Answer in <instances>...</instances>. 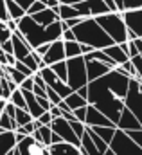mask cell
Instances as JSON below:
<instances>
[{
    "label": "cell",
    "mask_w": 142,
    "mask_h": 155,
    "mask_svg": "<svg viewBox=\"0 0 142 155\" xmlns=\"http://www.w3.org/2000/svg\"><path fill=\"white\" fill-rule=\"evenodd\" d=\"M31 56L34 58V61H36V65H38V71L41 69V67H45V63H43V58L36 52V51H31Z\"/></svg>",
    "instance_id": "cell-46"
},
{
    "label": "cell",
    "mask_w": 142,
    "mask_h": 155,
    "mask_svg": "<svg viewBox=\"0 0 142 155\" xmlns=\"http://www.w3.org/2000/svg\"><path fill=\"white\" fill-rule=\"evenodd\" d=\"M85 124H86V126H113V128H117V126H115L105 114H101L94 105H86Z\"/></svg>",
    "instance_id": "cell-15"
},
{
    "label": "cell",
    "mask_w": 142,
    "mask_h": 155,
    "mask_svg": "<svg viewBox=\"0 0 142 155\" xmlns=\"http://www.w3.org/2000/svg\"><path fill=\"white\" fill-rule=\"evenodd\" d=\"M65 47V58H74V56H83L81 49H79V41H63Z\"/></svg>",
    "instance_id": "cell-29"
},
{
    "label": "cell",
    "mask_w": 142,
    "mask_h": 155,
    "mask_svg": "<svg viewBox=\"0 0 142 155\" xmlns=\"http://www.w3.org/2000/svg\"><path fill=\"white\" fill-rule=\"evenodd\" d=\"M49 67H50V71L60 78V79H63V81L67 83V61H65V60L56 61V63H52V65H49Z\"/></svg>",
    "instance_id": "cell-30"
},
{
    "label": "cell",
    "mask_w": 142,
    "mask_h": 155,
    "mask_svg": "<svg viewBox=\"0 0 142 155\" xmlns=\"http://www.w3.org/2000/svg\"><path fill=\"white\" fill-rule=\"evenodd\" d=\"M140 56H142V52H140Z\"/></svg>",
    "instance_id": "cell-62"
},
{
    "label": "cell",
    "mask_w": 142,
    "mask_h": 155,
    "mask_svg": "<svg viewBox=\"0 0 142 155\" xmlns=\"http://www.w3.org/2000/svg\"><path fill=\"white\" fill-rule=\"evenodd\" d=\"M108 148L115 155H142V148L137 143H133L128 137V134L121 128H115L113 137L108 143Z\"/></svg>",
    "instance_id": "cell-8"
},
{
    "label": "cell",
    "mask_w": 142,
    "mask_h": 155,
    "mask_svg": "<svg viewBox=\"0 0 142 155\" xmlns=\"http://www.w3.org/2000/svg\"><path fill=\"white\" fill-rule=\"evenodd\" d=\"M47 49H49V43H43V45H38L36 49H33V51H36L40 56H43L45 52H47Z\"/></svg>",
    "instance_id": "cell-50"
},
{
    "label": "cell",
    "mask_w": 142,
    "mask_h": 155,
    "mask_svg": "<svg viewBox=\"0 0 142 155\" xmlns=\"http://www.w3.org/2000/svg\"><path fill=\"white\" fill-rule=\"evenodd\" d=\"M36 121H38V124H45V126H49V124H50V121H52V116H50V114H49V110H47V112H43L41 116L38 117Z\"/></svg>",
    "instance_id": "cell-42"
},
{
    "label": "cell",
    "mask_w": 142,
    "mask_h": 155,
    "mask_svg": "<svg viewBox=\"0 0 142 155\" xmlns=\"http://www.w3.org/2000/svg\"><path fill=\"white\" fill-rule=\"evenodd\" d=\"M72 114H74V117H76L77 121L85 123V114H86V107H79V108H76V110H72Z\"/></svg>",
    "instance_id": "cell-41"
},
{
    "label": "cell",
    "mask_w": 142,
    "mask_h": 155,
    "mask_svg": "<svg viewBox=\"0 0 142 155\" xmlns=\"http://www.w3.org/2000/svg\"><path fill=\"white\" fill-rule=\"evenodd\" d=\"M49 148V153L50 155H81L79 153V148L74 146L70 143H65V141H60V143H52Z\"/></svg>",
    "instance_id": "cell-19"
},
{
    "label": "cell",
    "mask_w": 142,
    "mask_h": 155,
    "mask_svg": "<svg viewBox=\"0 0 142 155\" xmlns=\"http://www.w3.org/2000/svg\"><path fill=\"white\" fill-rule=\"evenodd\" d=\"M5 11H7V16H9L11 20H15V22H18V20L25 15V11H24L16 2H13V0H5Z\"/></svg>",
    "instance_id": "cell-24"
},
{
    "label": "cell",
    "mask_w": 142,
    "mask_h": 155,
    "mask_svg": "<svg viewBox=\"0 0 142 155\" xmlns=\"http://www.w3.org/2000/svg\"><path fill=\"white\" fill-rule=\"evenodd\" d=\"M49 114L52 116V119H56V117H61V108L58 107V105H50V108H49Z\"/></svg>",
    "instance_id": "cell-44"
},
{
    "label": "cell",
    "mask_w": 142,
    "mask_h": 155,
    "mask_svg": "<svg viewBox=\"0 0 142 155\" xmlns=\"http://www.w3.org/2000/svg\"><path fill=\"white\" fill-rule=\"evenodd\" d=\"M128 79H130L128 76L111 69L105 76L88 81V85H86V88H88L86 103L94 105L113 124H117L119 116L124 108L122 99H124L126 90H128Z\"/></svg>",
    "instance_id": "cell-1"
},
{
    "label": "cell",
    "mask_w": 142,
    "mask_h": 155,
    "mask_svg": "<svg viewBox=\"0 0 142 155\" xmlns=\"http://www.w3.org/2000/svg\"><path fill=\"white\" fill-rule=\"evenodd\" d=\"M61 40H63V41H74L76 36H74L72 29H63V33H61Z\"/></svg>",
    "instance_id": "cell-43"
},
{
    "label": "cell",
    "mask_w": 142,
    "mask_h": 155,
    "mask_svg": "<svg viewBox=\"0 0 142 155\" xmlns=\"http://www.w3.org/2000/svg\"><path fill=\"white\" fill-rule=\"evenodd\" d=\"M20 61H22V63H24V65H25V67H29V69H31V71H33V72H38V65H36L34 58H33V56H31V52H29V54H27V56H25V58H24V60H20Z\"/></svg>",
    "instance_id": "cell-38"
},
{
    "label": "cell",
    "mask_w": 142,
    "mask_h": 155,
    "mask_svg": "<svg viewBox=\"0 0 142 155\" xmlns=\"http://www.w3.org/2000/svg\"><path fill=\"white\" fill-rule=\"evenodd\" d=\"M76 11L79 13L81 18H95L99 15L108 13V7L105 5L103 0H81L77 4H72Z\"/></svg>",
    "instance_id": "cell-11"
},
{
    "label": "cell",
    "mask_w": 142,
    "mask_h": 155,
    "mask_svg": "<svg viewBox=\"0 0 142 155\" xmlns=\"http://www.w3.org/2000/svg\"><path fill=\"white\" fill-rule=\"evenodd\" d=\"M95 22L103 27V31L111 38L113 43L128 41V29H126V24L122 20V15L119 11L117 13L108 11L105 15H99V16H95Z\"/></svg>",
    "instance_id": "cell-4"
},
{
    "label": "cell",
    "mask_w": 142,
    "mask_h": 155,
    "mask_svg": "<svg viewBox=\"0 0 142 155\" xmlns=\"http://www.w3.org/2000/svg\"><path fill=\"white\" fill-rule=\"evenodd\" d=\"M5 103H7V99H4V97L0 96V114H2V110H4V107H5Z\"/></svg>",
    "instance_id": "cell-57"
},
{
    "label": "cell",
    "mask_w": 142,
    "mask_h": 155,
    "mask_svg": "<svg viewBox=\"0 0 142 155\" xmlns=\"http://www.w3.org/2000/svg\"><path fill=\"white\" fill-rule=\"evenodd\" d=\"M72 33L76 36V41L86 43L92 49H105L113 43L111 38L103 31V27L95 22V18H83L77 25L72 27Z\"/></svg>",
    "instance_id": "cell-3"
},
{
    "label": "cell",
    "mask_w": 142,
    "mask_h": 155,
    "mask_svg": "<svg viewBox=\"0 0 142 155\" xmlns=\"http://www.w3.org/2000/svg\"><path fill=\"white\" fill-rule=\"evenodd\" d=\"M33 85H34L33 76H27L22 83H20V87H18V88H22V90H33Z\"/></svg>",
    "instance_id": "cell-40"
},
{
    "label": "cell",
    "mask_w": 142,
    "mask_h": 155,
    "mask_svg": "<svg viewBox=\"0 0 142 155\" xmlns=\"http://www.w3.org/2000/svg\"><path fill=\"white\" fill-rule=\"evenodd\" d=\"M33 121V117L31 114L27 112V110H24V108H15V123H16V126H22V124H25V123H31Z\"/></svg>",
    "instance_id": "cell-31"
},
{
    "label": "cell",
    "mask_w": 142,
    "mask_h": 155,
    "mask_svg": "<svg viewBox=\"0 0 142 155\" xmlns=\"http://www.w3.org/2000/svg\"><path fill=\"white\" fill-rule=\"evenodd\" d=\"M45 94H47V99H49V103H50V105H58V103L61 101V97H60L52 88H49V87L45 88Z\"/></svg>",
    "instance_id": "cell-37"
},
{
    "label": "cell",
    "mask_w": 142,
    "mask_h": 155,
    "mask_svg": "<svg viewBox=\"0 0 142 155\" xmlns=\"http://www.w3.org/2000/svg\"><path fill=\"white\" fill-rule=\"evenodd\" d=\"M11 31L7 29V25H5V22H0V45L4 43V41H7V40L11 38Z\"/></svg>",
    "instance_id": "cell-36"
},
{
    "label": "cell",
    "mask_w": 142,
    "mask_h": 155,
    "mask_svg": "<svg viewBox=\"0 0 142 155\" xmlns=\"http://www.w3.org/2000/svg\"><path fill=\"white\" fill-rule=\"evenodd\" d=\"M15 146H16V137H15V132H13V130L0 132V155L9 153Z\"/></svg>",
    "instance_id": "cell-22"
},
{
    "label": "cell",
    "mask_w": 142,
    "mask_h": 155,
    "mask_svg": "<svg viewBox=\"0 0 142 155\" xmlns=\"http://www.w3.org/2000/svg\"><path fill=\"white\" fill-rule=\"evenodd\" d=\"M121 15L126 24V29L133 33L135 38H142V7L131 9V11H122Z\"/></svg>",
    "instance_id": "cell-13"
},
{
    "label": "cell",
    "mask_w": 142,
    "mask_h": 155,
    "mask_svg": "<svg viewBox=\"0 0 142 155\" xmlns=\"http://www.w3.org/2000/svg\"><path fill=\"white\" fill-rule=\"evenodd\" d=\"M79 49H81V54H88L90 51H94L90 45H86V43H79Z\"/></svg>",
    "instance_id": "cell-53"
},
{
    "label": "cell",
    "mask_w": 142,
    "mask_h": 155,
    "mask_svg": "<svg viewBox=\"0 0 142 155\" xmlns=\"http://www.w3.org/2000/svg\"><path fill=\"white\" fill-rule=\"evenodd\" d=\"M40 2H41V4H43L45 7H56V5L60 4L58 0H40Z\"/></svg>",
    "instance_id": "cell-51"
},
{
    "label": "cell",
    "mask_w": 142,
    "mask_h": 155,
    "mask_svg": "<svg viewBox=\"0 0 142 155\" xmlns=\"http://www.w3.org/2000/svg\"><path fill=\"white\" fill-rule=\"evenodd\" d=\"M13 2H16V4H18L24 11H27V9H29V5H31L34 0H13Z\"/></svg>",
    "instance_id": "cell-48"
},
{
    "label": "cell",
    "mask_w": 142,
    "mask_h": 155,
    "mask_svg": "<svg viewBox=\"0 0 142 155\" xmlns=\"http://www.w3.org/2000/svg\"><path fill=\"white\" fill-rule=\"evenodd\" d=\"M0 76H4V65H0Z\"/></svg>",
    "instance_id": "cell-59"
},
{
    "label": "cell",
    "mask_w": 142,
    "mask_h": 155,
    "mask_svg": "<svg viewBox=\"0 0 142 155\" xmlns=\"http://www.w3.org/2000/svg\"><path fill=\"white\" fill-rule=\"evenodd\" d=\"M0 47H2V51H4V52H7V54H13V43H11V38L7 40V41H4Z\"/></svg>",
    "instance_id": "cell-47"
},
{
    "label": "cell",
    "mask_w": 142,
    "mask_h": 155,
    "mask_svg": "<svg viewBox=\"0 0 142 155\" xmlns=\"http://www.w3.org/2000/svg\"><path fill=\"white\" fill-rule=\"evenodd\" d=\"M2 78L4 76H0V96H2Z\"/></svg>",
    "instance_id": "cell-60"
},
{
    "label": "cell",
    "mask_w": 142,
    "mask_h": 155,
    "mask_svg": "<svg viewBox=\"0 0 142 155\" xmlns=\"http://www.w3.org/2000/svg\"><path fill=\"white\" fill-rule=\"evenodd\" d=\"M13 67H16V69H18V71H20V72H22L24 76H33V74H34V72H33V71H31L29 67H25V65H24L22 61H18V60H16V63H15Z\"/></svg>",
    "instance_id": "cell-39"
},
{
    "label": "cell",
    "mask_w": 142,
    "mask_h": 155,
    "mask_svg": "<svg viewBox=\"0 0 142 155\" xmlns=\"http://www.w3.org/2000/svg\"><path fill=\"white\" fill-rule=\"evenodd\" d=\"M126 134H128V137H130L133 143H137L142 148V128H139V130H126Z\"/></svg>",
    "instance_id": "cell-35"
},
{
    "label": "cell",
    "mask_w": 142,
    "mask_h": 155,
    "mask_svg": "<svg viewBox=\"0 0 142 155\" xmlns=\"http://www.w3.org/2000/svg\"><path fill=\"white\" fill-rule=\"evenodd\" d=\"M72 126V130H74V134L81 139V135L85 134V128H86V124L85 123H81V121H77V119H72V121H69Z\"/></svg>",
    "instance_id": "cell-33"
},
{
    "label": "cell",
    "mask_w": 142,
    "mask_h": 155,
    "mask_svg": "<svg viewBox=\"0 0 142 155\" xmlns=\"http://www.w3.org/2000/svg\"><path fill=\"white\" fill-rule=\"evenodd\" d=\"M15 128H16V123L2 110V114H0V132H5V130H13L15 132Z\"/></svg>",
    "instance_id": "cell-32"
},
{
    "label": "cell",
    "mask_w": 142,
    "mask_h": 155,
    "mask_svg": "<svg viewBox=\"0 0 142 155\" xmlns=\"http://www.w3.org/2000/svg\"><path fill=\"white\" fill-rule=\"evenodd\" d=\"M124 108H128L142 126V81L137 78L128 79V90L124 96Z\"/></svg>",
    "instance_id": "cell-6"
},
{
    "label": "cell",
    "mask_w": 142,
    "mask_h": 155,
    "mask_svg": "<svg viewBox=\"0 0 142 155\" xmlns=\"http://www.w3.org/2000/svg\"><path fill=\"white\" fill-rule=\"evenodd\" d=\"M79 153L81 155H103V152L97 148V144L92 141V137L88 135L86 128H85V134L81 135V144H79Z\"/></svg>",
    "instance_id": "cell-20"
},
{
    "label": "cell",
    "mask_w": 142,
    "mask_h": 155,
    "mask_svg": "<svg viewBox=\"0 0 142 155\" xmlns=\"http://www.w3.org/2000/svg\"><path fill=\"white\" fill-rule=\"evenodd\" d=\"M5 25H7V29H9L11 33H13V31H16V22H15V20H11V18H9V20H5Z\"/></svg>",
    "instance_id": "cell-52"
},
{
    "label": "cell",
    "mask_w": 142,
    "mask_h": 155,
    "mask_svg": "<svg viewBox=\"0 0 142 155\" xmlns=\"http://www.w3.org/2000/svg\"><path fill=\"white\" fill-rule=\"evenodd\" d=\"M7 101L13 103L16 108H24V110H25V97H24V94H22L20 88H15V90L9 94V99H7Z\"/></svg>",
    "instance_id": "cell-28"
},
{
    "label": "cell",
    "mask_w": 142,
    "mask_h": 155,
    "mask_svg": "<svg viewBox=\"0 0 142 155\" xmlns=\"http://www.w3.org/2000/svg\"><path fill=\"white\" fill-rule=\"evenodd\" d=\"M103 155H115V153H113V152H111V150L108 148V150H106V152H105V153H103Z\"/></svg>",
    "instance_id": "cell-58"
},
{
    "label": "cell",
    "mask_w": 142,
    "mask_h": 155,
    "mask_svg": "<svg viewBox=\"0 0 142 155\" xmlns=\"http://www.w3.org/2000/svg\"><path fill=\"white\" fill-rule=\"evenodd\" d=\"M5 20H9L5 11V0H0V22H5Z\"/></svg>",
    "instance_id": "cell-45"
},
{
    "label": "cell",
    "mask_w": 142,
    "mask_h": 155,
    "mask_svg": "<svg viewBox=\"0 0 142 155\" xmlns=\"http://www.w3.org/2000/svg\"><path fill=\"white\" fill-rule=\"evenodd\" d=\"M16 29L24 36V40L29 43L31 49H36L38 45H43V43H50L54 40H60L61 33H63L61 20L52 22L50 25H40L29 15H24L16 22Z\"/></svg>",
    "instance_id": "cell-2"
},
{
    "label": "cell",
    "mask_w": 142,
    "mask_h": 155,
    "mask_svg": "<svg viewBox=\"0 0 142 155\" xmlns=\"http://www.w3.org/2000/svg\"><path fill=\"white\" fill-rule=\"evenodd\" d=\"M117 128H121V130H139L142 128L140 123L137 121V117L133 116L128 108H122V112H121V116H119V121H117V124H115Z\"/></svg>",
    "instance_id": "cell-17"
},
{
    "label": "cell",
    "mask_w": 142,
    "mask_h": 155,
    "mask_svg": "<svg viewBox=\"0 0 142 155\" xmlns=\"http://www.w3.org/2000/svg\"><path fill=\"white\" fill-rule=\"evenodd\" d=\"M92 128V132L94 134H97L105 143H110L111 141V137H113V132H115V128L113 126H90Z\"/></svg>",
    "instance_id": "cell-26"
},
{
    "label": "cell",
    "mask_w": 142,
    "mask_h": 155,
    "mask_svg": "<svg viewBox=\"0 0 142 155\" xmlns=\"http://www.w3.org/2000/svg\"><path fill=\"white\" fill-rule=\"evenodd\" d=\"M74 92H77L83 99H86V94H88V88H86V85L85 87H81V88H77V90H74Z\"/></svg>",
    "instance_id": "cell-54"
},
{
    "label": "cell",
    "mask_w": 142,
    "mask_h": 155,
    "mask_svg": "<svg viewBox=\"0 0 142 155\" xmlns=\"http://www.w3.org/2000/svg\"><path fill=\"white\" fill-rule=\"evenodd\" d=\"M115 5H117V11H119V13H122V11H131V9L142 7V0H115Z\"/></svg>",
    "instance_id": "cell-27"
},
{
    "label": "cell",
    "mask_w": 142,
    "mask_h": 155,
    "mask_svg": "<svg viewBox=\"0 0 142 155\" xmlns=\"http://www.w3.org/2000/svg\"><path fill=\"white\" fill-rule=\"evenodd\" d=\"M65 61H67V85L72 90H77V88L88 85V76H86L83 56L67 58Z\"/></svg>",
    "instance_id": "cell-7"
},
{
    "label": "cell",
    "mask_w": 142,
    "mask_h": 155,
    "mask_svg": "<svg viewBox=\"0 0 142 155\" xmlns=\"http://www.w3.org/2000/svg\"><path fill=\"white\" fill-rule=\"evenodd\" d=\"M43 58V63L49 67V65H52V63H56V61H61V60H67L65 58V47H63V40H54V41H50L49 43V49H47V52L41 56Z\"/></svg>",
    "instance_id": "cell-14"
},
{
    "label": "cell",
    "mask_w": 142,
    "mask_h": 155,
    "mask_svg": "<svg viewBox=\"0 0 142 155\" xmlns=\"http://www.w3.org/2000/svg\"><path fill=\"white\" fill-rule=\"evenodd\" d=\"M83 60H85V69H86L88 81L105 76V74H108L111 69L117 67V65L110 60V56H106L105 51H101V49H94V51H90L88 54H83Z\"/></svg>",
    "instance_id": "cell-5"
},
{
    "label": "cell",
    "mask_w": 142,
    "mask_h": 155,
    "mask_svg": "<svg viewBox=\"0 0 142 155\" xmlns=\"http://www.w3.org/2000/svg\"><path fill=\"white\" fill-rule=\"evenodd\" d=\"M31 135L34 137L38 143H41V144H45V146H50V137H52V130H50V126L40 124V126H36V130L31 134Z\"/></svg>",
    "instance_id": "cell-23"
},
{
    "label": "cell",
    "mask_w": 142,
    "mask_h": 155,
    "mask_svg": "<svg viewBox=\"0 0 142 155\" xmlns=\"http://www.w3.org/2000/svg\"><path fill=\"white\" fill-rule=\"evenodd\" d=\"M29 16L34 20L36 24H40V25H50L52 22H58V20H60L58 13H56L52 7H45V9L38 11L34 15H29Z\"/></svg>",
    "instance_id": "cell-18"
},
{
    "label": "cell",
    "mask_w": 142,
    "mask_h": 155,
    "mask_svg": "<svg viewBox=\"0 0 142 155\" xmlns=\"http://www.w3.org/2000/svg\"><path fill=\"white\" fill-rule=\"evenodd\" d=\"M101 51H105V54L110 56V60H111L115 65H122L126 60H130V58L126 56V52L121 49L119 43H111L110 47H105V49H101Z\"/></svg>",
    "instance_id": "cell-21"
},
{
    "label": "cell",
    "mask_w": 142,
    "mask_h": 155,
    "mask_svg": "<svg viewBox=\"0 0 142 155\" xmlns=\"http://www.w3.org/2000/svg\"><path fill=\"white\" fill-rule=\"evenodd\" d=\"M105 2V5L108 7V11H111V13H117V5H115V0H103Z\"/></svg>",
    "instance_id": "cell-49"
},
{
    "label": "cell",
    "mask_w": 142,
    "mask_h": 155,
    "mask_svg": "<svg viewBox=\"0 0 142 155\" xmlns=\"http://www.w3.org/2000/svg\"><path fill=\"white\" fill-rule=\"evenodd\" d=\"M58 2H60V4H77V2H81V0H58Z\"/></svg>",
    "instance_id": "cell-56"
},
{
    "label": "cell",
    "mask_w": 142,
    "mask_h": 155,
    "mask_svg": "<svg viewBox=\"0 0 142 155\" xmlns=\"http://www.w3.org/2000/svg\"><path fill=\"white\" fill-rule=\"evenodd\" d=\"M130 60H131V63H133V67H135L137 79H140L142 81V56L140 54H137V56H133V58H130Z\"/></svg>",
    "instance_id": "cell-34"
},
{
    "label": "cell",
    "mask_w": 142,
    "mask_h": 155,
    "mask_svg": "<svg viewBox=\"0 0 142 155\" xmlns=\"http://www.w3.org/2000/svg\"><path fill=\"white\" fill-rule=\"evenodd\" d=\"M11 43H13V56L20 61V60H24L33 49L29 47V43L24 40V36L18 33V29L16 31H13V35H11Z\"/></svg>",
    "instance_id": "cell-16"
},
{
    "label": "cell",
    "mask_w": 142,
    "mask_h": 155,
    "mask_svg": "<svg viewBox=\"0 0 142 155\" xmlns=\"http://www.w3.org/2000/svg\"><path fill=\"white\" fill-rule=\"evenodd\" d=\"M49 126L52 128V132H54V134H58V135H60V139H61V141L70 143V144H74V146H77V148H79L81 139L74 134L70 123H69L65 117H56V119H52Z\"/></svg>",
    "instance_id": "cell-10"
},
{
    "label": "cell",
    "mask_w": 142,
    "mask_h": 155,
    "mask_svg": "<svg viewBox=\"0 0 142 155\" xmlns=\"http://www.w3.org/2000/svg\"><path fill=\"white\" fill-rule=\"evenodd\" d=\"M16 150L20 155H50L49 148L41 143H38L33 135H25L22 141L16 143Z\"/></svg>",
    "instance_id": "cell-12"
},
{
    "label": "cell",
    "mask_w": 142,
    "mask_h": 155,
    "mask_svg": "<svg viewBox=\"0 0 142 155\" xmlns=\"http://www.w3.org/2000/svg\"><path fill=\"white\" fill-rule=\"evenodd\" d=\"M5 155H13V150H11V152H9V153H5Z\"/></svg>",
    "instance_id": "cell-61"
},
{
    "label": "cell",
    "mask_w": 142,
    "mask_h": 155,
    "mask_svg": "<svg viewBox=\"0 0 142 155\" xmlns=\"http://www.w3.org/2000/svg\"><path fill=\"white\" fill-rule=\"evenodd\" d=\"M38 74H40V76H41V79L45 81V85H47L49 88H52V90H54V92L61 97V99H65L70 92H74L70 87H69L63 79H60V78H58L54 72H52V71H50V67H47V65H45V67H41V69L38 71Z\"/></svg>",
    "instance_id": "cell-9"
},
{
    "label": "cell",
    "mask_w": 142,
    "mask_h": 155,
    "mask_svg": "<svg viewBox=\"0 0 142 155\" xmlns=\"http://www.w3.org/2000/svg\"><path fill=\"white\" fill-rule=\"evenodd\" d=\"M0 65H5V52L2 51V47H0Z\"/></svg>",
    "instance_id": "cell-55"
},
{
    "label": "cell",
    "mask_w": 142,
    "mask_h": 155,
    "mask_svg": "<svg viewBox=\"0 0 142 155\" xmlns=\"http://www.w3.org/2000/svg\"><path fill=\"white\" fill-rule=\"evenodd\" d=\"M63 101H65V105L69 107V110H70V112H72V110H76V108H79V107H86V105H88V103H86V99H83L77 92H70Z\"/></svg>",
    "instance_id": "cell-25"
}]
</instances>
